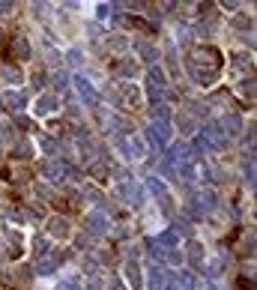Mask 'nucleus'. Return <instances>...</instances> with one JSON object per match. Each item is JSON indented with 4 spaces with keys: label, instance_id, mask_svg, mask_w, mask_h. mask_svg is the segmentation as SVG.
I'll return each mask as SVG.
<instances>
[{
    "label": "nucleus",
    "instance_id": "1",
    "mask_svg": "<svg viewBox=\"0 0 257 290\" xmlns=\"http://www.w3.org/2000/svg\"><path fill=\"white\" fill-rule=\"evenodd\" d=\"M186 69H189V75L194 78V84L201 87H212L219 81V75H222V54L215 51V48H194L189 54V60H186Z\"/></svg>",
    "mask_w": 257,
    "mask_h": 290
},
{
    "label": "nucleus",
    "instance_id": "2",
    "mask_svg": "<svg viewBox=\"0 0 257 290\" xmlns=\"http://www.w3.org/2000/svg\"><path fill=\"white\" fill-rule=\"evenodd\" d=\"M75 90H78V96L84 99V105H96V102H99V96H96L93 84L87 81L84 75H75Z\"/></svg>",
    "mask_w": 257,
    "mask_h": 290
},
{
    "label": "nucleus",
    "instance_id": "3",
    "mask_svg": "<svg viewBox=\"0 0 257 290\" xmlns=\"http://www.w3.org/2000/svg\"><path fill=\"white\" fill-rule=\"evenodd\" d=\"M108 227H111V222H108L105 212H90L87 216V230L90 234H108Z\"/></svg>",
    "mask_w": 257,
    "mask_h": 290
},
{
    "label": "nucleus",
    "instance_id": "4",
    "mask_svg": "<svg viewBox=\"0 0 257 290\" xmlns=\"http://www.w3.org/2000/svg\"><path fill=\"white\" fill-rule=\"evenodd\" d=\"M36 117H48V114H54L57 111V99H54L51 93H45V96H39V102L33 105Z\"/></svg>",
    "mask_w": 257,
    "mask_h": 290
},
{
    "label": "nucleus",
    "instance_id": "5",
    "mask_svg": "<svg viewBox=\"0 0 257 290\" xmlns=\"http://www.w3.org/2000/svg\"><path fill=\"white\" fill-rule=\"evenodd\" d=\"M9 51H15L18 60H27V57H30V42H27L21 33H15L12 36V42H9Z\"/></svg>",
    "mask_w": 257,
    "mask_h": 290
},
{
    "label": "nucleus",
    "instance_id": "6",
    "mask_svg": "<svg viewBox=\"0 0 257 290\" xmlns=\"http://www.w3.org/2000/svg\"><path fill=\"white\" fill-rule=\"evenodd\" d=\"M48 230H51V237L66 239L69 237V219H63V216H54L51 222H48Z\"/></svg>",
    "mask_w": 257,
    "mask_h": 290
},
{
    "label": "nucleus",
    "instance_id": "7",
    "mask_svg": "<svg viewBox=\"0 0 257 290\" xmlns=\"http://www.w3.org/2000/svg\"><path fill=\"white\" fill-rule=\"evenodd\" d=\"M150 87H153V93L159 90V96H162V90L168 87V81H165V72H162L159 66H153V69H150Z\"/></svg>",
    "mask_w": 257,
    "mask_h": 290
},
{
    "label": "nucleus",
    "instance_id": "8",
    "mask_svg": "<svg viewBox=\"0 0 257 290\" xmlns=\"http://www.w3.org/2000/svg\"><path fill=\"white\" fill-rule=\"evenodd\" d=\"M147 284H150V290H165V275H162L159 266H150V273H147Z\"/></svg>",
    "mask_w": 257,
    "mask_h": 290
},
{
    "label": "nucleus",
    "instance_id": "9",
    "mask_svg": "<svg viewBox=\"0 0 257 290\" xmlns=\"http://www.w3.org/2000/svg\"><path fill=\"white\" fill-rule=\"evenodd\" d=\"M233 66L240 69V72H251L254 60H251V54H248V51H236V54H233Z\"/></svg>",
    "mask_w": 257,
    "mask_h": 290
},
{
    "label": "nucleus",
    "instance_id": "10",
    "mask_svg": "<svg viewBox=\"0 0 257 290\" xmlns=\"http://www.w3.org/2000/svg\"><path fill=\"white\" fill-rule=\"evenodd\" d=\"M66 165H57V162H48V165H45V177H48V180H63V177H66Z\"/></svg>",
    "mask_w": 257,
    "mask_h": 290
},
{
    "label": "nucleus",
    "instance_id": "11",
    "mask_svg": "<svg viewBox=\"0 0 257 290\" xmlns=\"http://www.w3.org/2000/svg\"><path fill=\"white\" fill-rule=\"evenodd\" d=\"M189 257H191V266H201L204 263V245L201 242H189Z\"/></svg>",
    "mask_w": 257,
    "mask_h": 290
},
{
    "label": "nucleus",
    "instance_id": "12",
    "mask_svg": "<svg viewBox=\"0 0 257 290\" xmlns=\"http://www.w3.org/2000/svg\"><path fill=\"white\" fill-rule=\"evenodd\" d=\"M126 278L132 281V287H141V273H137L135 260H129V263H126Z\"/></svg>",
    "mask_w": 257,
    "mask_h": 290
},
{
    "label": "nucleus",
    "instance_id": "13",
    "mask_svg": "<svg viewBox=\"0 0 257 290\" xmlns=\"http://www.w3.org/2000/svg\"><path fill=\"white\" fill-rule=\"evenodd\" d=\"M54 266H57V263H54V257H39V263H36V273H39V275H51Z\"/></svg>",
    "mask_w": 257,
    "mask_h": 290
},
{
    "label": "nucleus",
    "instance_id": "14",
    "mask_svg": "<svg viewBox=\"0 0 257 290\" xmlns=\"http://www.w3.org/2000/svg\"><path fill=\"white\" fill-rule=\"evenodd\" d=\"M3 81H6V84H21V69L18 66H6L3 69Z\"/></svg>",
    "mask_w": 257,
    "mask_h": 290
},
{
    "label": "nucleus",
    "instance_id": "15",
    "mask_svg": "<svg viewBox=\"0 0 257 290\" xmlns=\"http://www.w3.org/2000/svg\"><path fill=\"white\" fill-rule=\"evenodd\" d=\"M3 102H6V108H9V111H18V108H24V99H21V93H6V96H3Z\"/></svg>",
    "mask_w": 257,
    "mask_h": 290
},
{
    "label": "nucleus",
    "instance_id": "16",
    "mask_svg": "<svg viewBox=\"0 0 257 290\" xmlns=\"http://www.w3.org/2000/svg\"><path fill=\"white\" fill-rule=\"evenodd\" d=\"M33 255L36 257L48 255V239H45V237H33Z\"/></svg>",
    "mask_w": 257,
    "mask_h": 290
},
{
    "label": "nucleus",
    "instance_id": "17",
    "mask_svg": "<svg viewBox=\"0 0 257 290\" xmlns=\"http://www.w3.org/2000/svg\"><path fill=\"white\" fill-rule=\"evenodd\" d=\"M117 72H120V75H135V72H137V63H135V60H123L120 66H117Z\"/></svg>",
    "mask_w": 257,
    "mask_h": 290
},
{
    "label": "nucleus",
    "instance_id": "18",
    "mask_svg": "<svg viewBox=\"0 0 257 290\" xmlns=\"http://www.w3.org/2000/svg\"><path fill=\"white\" fill-rule=\"evenodd\" d=\"M141 51H144V60H159V48H153V45H141Z\"/></svg>",
    "mask_w": 257,
    "mask_h": 290
},
{
    "label": "nucleus",
    "instance_id": "19",
    "mask_svg": "<svg viewBox=\"0 0 257 290\" xmlns=\"http://www.w3.org/2000/svg\"><path fill=\"white\" fill-rule=\"evenodd\" d=\"M15 138V129H9L6 123H0V141H12Z\"/></svg>",
    "mask_w": 257,
    "mask_h": 290
},
{
    "label": "nucleus",
    "instance_id": "20",
    "mask_svg": "<svg viewBox=\"0 0 257 290\" xmlns=\"http://www.w3.org/2000/svg\"><path fill=\"white\" fill-rule=\"evenodd\" d=\"M84 290H102V281H99V278H87Z\"/></svg>",
    "mask_w": 257,
    "mask_h": 290
},
{
    "label": "nucleus",
    "instance_id": "21",
    "mask_svg": "<svg viewBox=\"0 0 257 290\" xmlns=\"http://www.w3.org/2000/svg\"><path fill=\"white\" fill-rule=\"evenodd\" d=\"M15 12V3H0V15H12Z\"/></svg>",
    "mask_w": 257,
    "mask_h": 290
},
{
    "label": "nucleus",
    "instance_id": "22",
    "mask_svg": "<svg viewBox=\"0 0 257 290\" xmlns=\"http://www.w3.org/2000/svg\"><path fill=\"white\" fill-rule=\"evenodd\" d=\"M108 287H111V290H126V287H123V281H120V278H114V275L108 278Z\"/></svg>",
    "mask_w": 257,
    "mask_h": 290
},
{
    "label": "nucleus",
    "instance_id": "23",
    "mask_svg": "<svg viewBox=\"0 0 257 290\" xmlns=\"http://www.w3.org/2000/svg\"><path fill=\"white\" fill-rule=\"evenodd\" d=\"M111 48H114V51H123V48H126V39H111Z\"/></svg>",
    "mask_w": 257,
    "mask_h": 290
},
{
    "label": "nucleus",
    "instance_id": "24",
    "mask_svg": "<svg viewBox=\"0 0 257 290\" xmlns=\"http://www.w3.org/2000/svg\"><path fill=\"white\" fill-rule=\"evenodd\" d=\"M45 84V75L42 72H33V87H42Z\"/></svg>",
    "mask_w": 257,
    "mask_h": 290
},
{
    "label": "nucleus",
    "instance_id": "25",
    "mask_svg": "<svg viewBox=\"0 0 257 290\" xmlns=\"http://www.w3.org/2000/svg\"><path fill=\"white\" fill-rule=\"evenodd\" d=\"M165 290H186V287H176V284H171V287H165Z\"/></svg>",
    "mask_w": 257,
    "mask_h": 290
}]
</instances>
